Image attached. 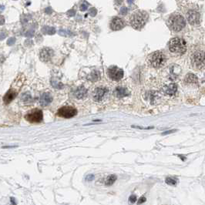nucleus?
<instances>
[{
    "instance_id": "obj_35",
    "label": "nucleus",
    "mask_w": 205,
    "mask_h": 205,
    "mask_svg": "<svg viewBox=\"0 0 205 205\" xmlns=\"http://www.w3.org/2000/svg\"><path fill=\"white\" fill-rule=\"evenodd\" d=\"M10 202H11V203H12V205H16V200H15L14 197L10 198Z\"/></svg>"
},
{
    "instance_id": "obj_10",
    "label": "nucleus",
    "mask_w": 205,
    "mask_h": 205,
    "mask_svg": "<svg viewBox=\"0 0 205 205\" xmlns=\"http://www.w3.org/2000/svg\"><path fill=\"white\" fill-rule=\"evenodd\" d=\"M53 50L50 48H43L40 51L39 58L43 62H49L53 56Z\"/></svg>"
},
{
    "instance_id": "obj_33",
    "label": "nucleus",
    "mask_w": 205,
    "mask_h": 205,
    "mask_svg": "<svg viewBox=\"0 0 205 205\" xmlns=\"http://www.w3.org/2000/svg\"><path fill=\"white\" fill-rule=\"evenodd\" d=\"M145 201H146V198H145L144 197H141L140 198L139 200H138L137 203H138V204H140V203H144Z\"/></svg>"
},
{
    "instance_id": "obj_2",
    "label": "nucleus",
    "mask_w": 205,
    "mask_h": 205,
    "mask_svg": "<svg viewBox=\"0 0 205 205\" xmlns=\"http://www.w3.org/2000/svg\"><path fill=\"white\" fill-rule=\"evenodd\" d=\"M167 24L169 29L173 32H180L186 26V21L180 14L173 13L169 16Z\"/></svg>"
},
{
    "instance_id": "obj_23",
    "label": "nucleus",
    "mask_w": 205,
    "mask_h": 205,
    "mask_svg": "<svg viewBox=\"0 0 205 205\" xmlns=\"http://www.w3.org/2000/svg\"><path fill=\"white\" fill-rule=\"evenodd\" d=\"M166 184H168L170 186H176L177 184V180L176 178H173V177H167L166 180H165Z\"/></svg>"
},
{
    "instance_id": "obj_5",
    "label": "nucleus",
    "mask_w": 205,
    "mask_h": 205,
    "mask_svg": "<svg viewBox=\"0 0 205 205\" xmlns=\"http://www.w3.org/2000/svg\"><path fill=\"white\" fill-rule=\"evenodd\" d=\"M191 62L193 66L197 69H202L204 67V53L203 51L194 53L191 56Z\"/></svg>"
},
{
    "instance_id": "obj_34",
    "label": "nucleus",
    "mask_w": 205,
    "mask_h": 205,
    "mask_svg": "<svg viewBox=\"0 0 205 205\" xmlns=\"http://www.w3.org/2000/svg\"><path fill=\"white\" fill-rule=\"evenodd\" d=\"M5 24V18L2 16H0V26Z\"/></svg>"
},
{
    "instance_id": "obj_8",
    "label": "nucleus",
    "mask_w": 205,
    "mask_h": 205,
    "mask_svg": "<svg viewBox=\"0 0 205 205\" xmlns=\"http://www.w3.org/2000/svg\"><path fill=\"white\" fill-rule=\"evenodd\" d=\"M77 113L75 108L72 107H63L58 110L57 115L62 118H71Z\"/></svg>"
},
{
    "instance_id": "obj_24",
    "label": "nucleus",
    "mask_w": 205,
    "mask_h": 205,
    "mask_svg": "<svg viewBox=\"0 0 205 205\" xmlns=\"http://www.w3.org/2000/svg\"><path fill=\"white\" fill-rule=\"evenodd\" d=\"M59 34L62 36H66V37H70L73 35L70 31L69 30H65V29H60L59 31Z\"/></svg>"
},
{
    "instance_id": "obj_14",
    "label": "nucleus",
    "mask_w": 205,
    "mask_h": 205,
    "mask_svg": "<svg viewBox=\"0 0 205 205\" xmlns=\"http://www.w3.org/2000/svg\"><path fill=\"white\" fill-rule=\"evenodd\" d=\"M17 93H18V92H17L16 90H15L14 89H9L7 93H5V96H4V97H3L4 103H5V104H9V103H11V102L13 101V100L16 98V96H17Z\"/></svg>"
},
{
    "instance_id": "obj_19",
    "label": "nucleus",
    "mask_w": 205,
    "mask_h": 205,
    "mask_svg": "<svg viewBox=\"0 0 205 205\" xmlns=\"http://www.w3.org/2000/svg\"><path fill=\"white\" fill-rule=\"evenodd\" d=\"M184 82L186 83H191V84H197V77L194 74H188L186 76L185 79H184Z\"/></svg>"
},
{
    "instance_id": "obj_15",
    "label": "nucleus",
    "mask_w": 205,
    "mask_h": 205,
    "mask_svg": "<svg viewBox=\"0 0 205 205\" xmlns=\"http://www.w3.org/2000/svg\"><path fill=\"white\" fill-rule=\"evenodd\" d=\"M86 94H87V89L84 87V86H79V87H77V89L73 92L74 96H75L76 98L79 99V100L85 98Z\"/></svg>"
},
{
    "instance_id": "obj_25",
    "label": "nucleus",
    "mask_w": 205,
    "mask_h": 205,
    "mask_svg": "<svg viewBox=\"0 0 205 205\" xmlns=\"http://www.w3.org/2000/svg\"><path fill=\"white\" fill-rule=\"evenodd\" d=\"M137 200V196L135 194L130 195V197H129V202L130 203H134Z\"/></svg>"
},
{
    "instance_id": "obj_6",
    "label": "nucleus",
    "mask_w": 205,
    "mask_h": 205,
    "mask_svg": "<svg viewBox=\"0 0 205 205\" xmlns=\"http://www.w3.org/2000/svg\"><path fill=\"white\" fill-rule=\"evenodd\" d=\"M25 118L27 121L30 123H40L43 118V112L39 109L32 110L26 115Z\"/></svg>"
},
{
    "instance_id": "obj_29",
    "label": "nucleus",
    "mask_w": 205,
    "mask_h": 205,
    "mask_svg": "<svg viewBox=\"0 0 205 205\" xmlns=\"http://www.w3.org/2000/svg\"><path fill=\"white\" fill-rule=\"evenodd\" d=\"M89 13L91 16H95L96 15V9L95 8H91L89 11Z\"/></svg>"
},
{
    "instance_id": "obj_31",
    "label": "nucleus",
    "mask_w": 205,
    "mask_h": 205,
    "mask_svg": "<svg viewBox=\"0 0 205 205\" xmlns=\"http://www.w3.org/2000/svg\"><path fill=\"white\" fill-rule=\"evenodd\" d=\"M34 35V31L32 30V31H28L27 32H26L25 36H26V37H32Z\"/></svg>"
},
{
    "instance_id": "obj_21",
    "label": "nucleus",
    "mask_w": 205,
    "mask_h": 205,
    "mask_svg": "<svg viewBox=\"0 0 205 205\" xmlns=\"http://www.w3.org/2000/svg\"><path fill=\"white\" fill-rule=\"evenodd\" d=\"M116 179H117V176L116 175L111 174L106 178L104 184H105L106 186H112L116 182Z\"/></svg>"
},
{
    "instance_id": "obj_17",
    "label": "nucleus",
    "mask_w": 205,
    "mask_h": 205,
    "mask_svg": "<svg viewBox=\"0 0 205 205\" xmlns=\"http://www.w3.org/2000/svg\"><path fill=\"white\" fill-rule=\"evenodd\" d=\"M115 94L116 96H117L118 98H123V97H125V96H129L130 93L128 92L126 88L124 87H117L115 90Z\"/></svg>"
},
{
    "instance_id": "obj_12",
    "label": "nucleus",
    "mask_w": 205,
    "mask_h": 205,
    "mask_svg": "<svg viewBox=\"0 0 205 205\" xmlns=\"http://www.w3.org/2000/svg\"><path fill=\"white\" fill-rule=\"evenodd\" d=\"M125 26V23L122 19L119 17H114L110 23V28L112 30H120Z\"/></svg>"
},
{
    "instance_id": "obj_11",
    "label": "nucleus",
    "mask_w": 205,
    "mask_h": 205,
    "mask_svg": "<svg viewBox=\"0 0 205 205\" xmlns=\"http://www.w3.org/2000/svg\"><path fill=\"white\" fill-rule=\"evenodd\" d=\"M107 89L105 87H97L94 89L93 93V99L95 101L100 102L101 101L105 96L106 93H107Z\"/></svg>"
},
{
    "instance_id": "obj_37",
    "label": "nucleus",
    "mask_w": 205,
    "mask_h": 205,
    "mask_svg": "<svg viewBox=\"0 0 205 205\" xmlns=\"http://www.w3.org/2000/svg\"><path fill=\"white\" fill-rule=\"evenodd\" d=\"M174 130H171V131H167V132H165V133H164L163 134H170V133H173Z\"/></svg>"
},
{
    "instance_id": "obj_4",
    "label": "nucleus",
    "mask_w": 205,
    "mask_h": 205,
    "mask_svg": "<svg viewBox=\"0 0 205 205\" xmlns=\"http://www.w3.org/2000/svg\"><path fill=\"white\" fill-rule=\"evenodd\" d=\"M148 64L153 68H161L165 64L166 57L161 51H155L152 53L147 58Z\"/></svg>"
},
{
    "instance_id": "obj_16",
    "label": "nucleus",
    "mask_w": 205,
    "mask_h": 205,
    "mask_svg": "<svg viewBox=\"0 0 205 205\" xmlns=\"http://www.w3.org/2000/svg\"><path fill=\"white\" fill-rule=\"evenodd\" d=\"M163 91L164 93H166L167 95L169 96H173L176 92V84H169L167 86H164L163 88Z\"/></svg>"
},
{
    "instance_id": "obj_36",
    "label": "nucleus",
    "mask_w": 205,
    "mask_h": 205,
    "mask_svg": "<svg viewBox=\"0 0 205 205\" xmlns=\"http://www.w3.org/2000/svg\"><path fill=\"white\" fill-rule=\"evenodd\" d=\"M68 15L69 16H74L75 15V12H74V10H70L68 12Z\"/></svg>"
},
{
    "instance_id": "obj_30",
    "label": "nucleus",
    "mask_w": 205,
    "mask_h": 205,
    "mask_svg": "<svg viewBox=\"0 0 205 205\" xmlns=\"http://www.w3.org/2000/svg\"><path fill=\"white\" fill-rule=\"evenodd\" d=\"M94 177L95 176L93 174H89L85 177V180H86V181H92V180L94 179Z\"/></svg>"
},
{
    "instance_id": "obj_7",
    "label": "nucleus",
    "mask_w": 205,
    "mask_h": 205,
    "mask_svg": "<svg viewBox=\"0 0 205 205\" xmlns=\"http://www.w3.org/2000/svg\"><path fill=\"white\" fill-rule=\"evenodd\" d=\"M189 23L191 25H198L200 22V14L196 9H190L186 13Z\"/></svg>"
},
{
    "instance_id": "obj_27",
    "label": "nucleus",
    "mask_w": 205,
    "mask_h": 205,
    "mask_svg": "<svg viewBox=\"0 0 205 205\" xmlns=\"http://www.w3.org/2000/svg\"><path fill=\"white\" fill-rule=\"evenodd\" d=\"M16 43V38L11 37L7 40V45L8 46H13L14 43Z\"/></svg>"
},
{
    "instance_id": "obj_1",
    "label": "nucleus",
    "mask_w": 205,
    "mask_h": 205,
    "mask_svg": "<svg viewBox=\"0 0 205 205\" xmlns=\"http://www.w3.org/2000/svg\"><path fill=\"white\" fill-rule=\"evenodd\" d=\"M149 15L145 11H137L130 17V23L133 28L140 30L145 26L147 22Z\"/></svg>"
},
{
    "instance_id": "obj_28",
    "label": "nucleus",
    "mask_w": 205,
    "mask_h": 205,
    "mask_svg": "<svg viewBox=\"0 0 205 205\" xmlns=\"http://www.w3.org/2000/svg\"><path fill=\"white\" fill-rule=\"evenodd\" d=\"M127 12H128V9H127V7H125V6L122 7L120 9V10H119V13L121 15H126L127 13Z\"/></svg>"
},
{
    "instance_id": "obj_13",
    "label": "nucleus",
    "mask_w": 205,
    "mask_h": 205,
    "mask_svg": "<svg viewBox=\"0 0 205 205\" xmlns=\"http://www.w3.org/2000/svg\"><path fill=\"white\" fill-rule=\"evenodd\" d=\"M53 101V96L50 93H44L41 95L39 99V104L42 107H47Z\"/></svg>"
},
{
    "instance_id": "obj_22",
    "label": "nucleus",
    "mask_w": 205,
    "mask_h": 205,
    "mask_svg": "<svg viewBox=\"0 0 205 205\" xmlns=\"http://www.w3.org/2000/svg\"><path fill=\"white\" fill-rule=\"evenodd\" d=\"M42 32H43V34H46V35H53V34L56 33V29H54L53 27L44 26L42 29Z\"/></svg>"
},
{
    "instance_id": "obj_9",
    "label": "nucleus",
    "mask_w": 205,
    "mask_h": 205,
    "mask_svg": "<svg viewBox=\"0 0 205 205\" xmlns=\"http://www.w3.org/2000/svg\"><path fill=\"white\" fill-rule=\"evenodd\" d=\"M108 74L111 80L119 81L123 77V70L116 66H110L108 69Z\"/></svg>"
},
{
    "instance_id": "obj_3",
    "label": "nucleus",
    "mask_w": 205,
    "mask_h": 205,
    "mask_svg": "<svg viewBox=\"0 0 205 205\" xmlns=\"http://www.w3.org/2000/svg\"><path fill=\"white\" fill-rule=\"evenodd\" d=\"M169 50L173 53L184 54L187 50V43L181 38H173L169 42Z\"/></svg>"
},
{
    "instance_id": "obj_26",
    "label": "nucleus",
    "mask_w": 205,
    "mask_h": 205,
    "mask_svg": "<svg viewBox=\"0 0 205 205\" xmlns=\"http://www.w3.org/2000/svg\"><path fill=\"white\" fill-rule=\"evenodd\" d=\"M88 5H89V4H88L87 2H83L80 5V10L81 11H86L88 8Z\"/></svg>"
},
{
    "instance_id": "obj_18",
    "label": "nucleus",
    "mask_w": 205,
    "mask_h": 205,
    "mask_svg": "<svg viewBox=\"0 0 205 205\" xmlns=\"http://www.w3.org/2000/svg\"><path fill=\"white\" fill-rule=\"evenodd\" d=\"M88 80H90L92 82H96L100 79V73L98 70H93V71L89 73L87 77Z\"/></svg>"
},
{
    "instance_id": "obj_32",
    "label": "nucleus",
    "mask_w": 205,
    "mask_h": 205,
    "mask_svg": "<svg viewBox=\"0 0 205 205\" xmlns=\"http://www.w3.org/2000/svg\"><path fill=\"white\" fill-rule=\"evenodd\" d=\"M5 37H6V33H5V32H0V41H1V40H3Z\"/></svg>"
},
{
    "instance_id": "obj_20",
    "label": "nucleus",
    "mask_w": 205,
    "mask_h": 205,
    "mask_svg": "<svg viewBox=\"0 0 205 205\" xmlns=\"http://www.w3.org/2000/svg\"><path fill=\"white\" fill-rule=\"evenodd\" d=\"M21 100L23 102L24 104H29L32 102V97L31 96L30 93L29 92H26V93H23V94L21 96Z\"/></svg>"
}]
</instances>
